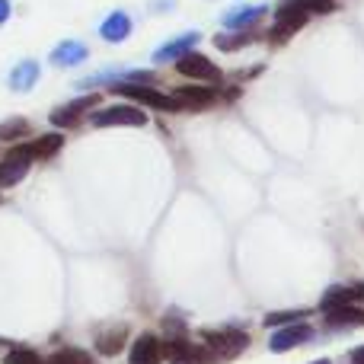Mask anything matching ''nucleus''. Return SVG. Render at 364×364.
Returning a JSON list of instances; mask_svg holds the SVG:
<instances>
[{"instance_id": "1", "label": "nucleus", "mask_w": 364, "mask_h": 364, "mask_svg": "<svg viewBox=\"0 0 364 364\" xmlns=\"http://www.w3.org/2000/svg\"><path fill=\"white\" fill-rule=\"evenodd\" d=\"M201 339H205L208 352H211V358H237L240 352H246V346H250V336L240 333V329H205L201 333Z\"/></svg>"}, {"instance_id": "2", "label": "nucleus", "mask_w": 364, "mask_h": 364, "mask_svg": "<svg viewBox=\"0 0 364 364\" xmlns=\"http://www.w3.org/2000/svg\"><path fill=\"white\" fill-rule=\"evenodd\" d=\"M90 125L93 128H119V125L141 128V125H147V112L138 106H109V109H96L90 115Z\"/></svg>"}, {"instance_id": "3", "label": "nucleus", "mask_w": 364, "mask_h": 364, "mask_svg": "<svg viewBox=\"0 0 364 364\" xmlns=\"http://www.w3.org/2000/svg\"><path fill=\"white\" fill-rule=\"evenodd\" d=\"M112 90L119 96L134 100L138 106H151V109H160V112H179V102L173 100V96L157 93V90H151L147 83H112Z\"/></svg>"}, {"instance_id": "4", "label": "nucleus", "mask_w": 364, "mask_h": 364, "mask_svg": "<svg viewBox=\"0 0 364 364\" xmlns=\"http://www.w3.org/2000/svg\"><path fill=\"white\" fill-rule=\"evenodd\" d=\"M176 70L182 77H188V80H201V83H220V70L214 61H208L205 55H198V51H188V55H182L176 61Z\"/></svg>"}, {"instance_id": "5", "label": "nucleus", "mask_w": 364, "mask_h": 364, "mask_svg": "<svg viewBox=\"0 0 364 364\" xmlns=\"http://www.w3.org/2000/svg\"><path fill=\"white\" fill-rule=\"evenodd\" d=\"M29 166H32L29 151H26V147H13V151L0 160V188L16 186V182L29 173Z\"/></svg>"}, {"instance_id": "6", "label": "nucleus", "mask_w": 364, "mask_h": 364, "mask_svg": "<svg viewBox=\"0 0 364 364\" xmlns=\"http://www.w3.org/2000/svg\"><path fill=\"white\" fill-rule=\"evenodd\" d=\"M310 339H314V326H307V323H288L284 329H278V333L272 336L269 348L275 355H282V352H291V348H297V346H307Z\"/></svg>"}, {"instance_id": "7", "label": "nucleus", "mask_w": 364, "mask_h": 364, "mask_svg": "<svg viewBox=\"0 0 364 364\" xmlns=\"http://www.w3.org/2000/svg\"><path fill=\"white\" fill-rule=\"evenodd\" d=\"M96 106H100V96H96V93L80 96V100L68 102V106H58L55 112H51V125H58V128H70V125H77V122H80L83 115L90 112V109H96Z\"/></svg>"}, {"instance_id": "8", "label": "nucleus", "mask_w": 364, "mask_h": 364, "mask_svg": "<svg viewBox=\"0 0 364 364\" xmlns=\"http://www.w3.org/2000/svg\"><path fill=\"white\" fill-rule=\"evenodd\" d=\"M128 364H164V342L154 333H141L138 339L132 342Z\"/></svg>"}, {"instance_id": "9", "label": "nucleus", "mask_w": 364, "mask_h": 364, "mask_svg": "<svg viewBox=\"0 0 364 364\" xmlns=\"http://www.w3.org/2000/svg\"><path fill=\"white\" fill-rule=\"evenodd\" d=\"M173 100L179 102V109H188V112H201V109H211L218 102V93L211 87H179L173 93Z\"/></svg>"}, {"instance_id": "10", "label": "nucleus", "mask_w": 364, "mask_h": 364, "mask_svg": "<svg viewBox=\"0 0 364 364\" xmlns=\"http://www.w3.org/2000/svg\"><path fill=\"white\" fill-rule=\"evenodd\" d=\"M198 32H186V36H179V38H173V42H166V45H160L157 51H154V61L157 64H166V61H179L182 55H188V51L198 45Z\"/></svg>"}, {"instance_id": "11", "label": "nucleus", "mask_w": 364, "mask_h": 364, "mask_svg": "<svg viewBox=\"0 0 364 364\" xmlns=\"http://www.w3.org/2000/svg\"><path fill=\"white\" fill-rule=\"evenodd\" d=\"M326 314V323L333 329H355L364 326V307H355V304H342V307L333 310H323Z\"/></svg>"}, {"instance_id": "12", "label": "nucleus", "mask_w": 364, "mask_h": 364, "mask_svg": "<svg viewBox=\"0 0 364 364\" xmlns=\"http://www.w3.org/2000/svg\"><path fill=\"white\" fill-rule=\"evenodd\" d=\"M100 36L106 38V42H125V38L132 36V16H128L125 10L109 13L100 26Z\"/></svg>"}, {"instance_id": "13", "label": "nucleus", "mask_w": 364, "mask_h": 364, "mask_svg": "<svg viewBox=\"0 0 364 364\" xmlns=\"http://www.w3.org/2000/svg\"><path fill=\"white\" fill-rule=\"evenodd\" d=\"M90 55V48L83 42H61L55 51L48 55V61L55 68H74V64H83Z\"/></svg>"}, {"instance_id": "14", "label": "nucleus", "mask_w": 364, "mask_h": 364, "mask_svg": "<svg viewBox=\"0 0 364 364\" xmlns=\"http://www.w3.org/2000/svg\"><path fill=\"white\" fill-rule=\"evenodd\" d=\"M36 83H38V61H32V58L19 61L16 68L10 70V90L13 93H29Z\"/></svg>"}, {"instance_id": "15", "label": "nucleus", "mask_w": 364, "mask_h": 364, "mask_svg": "<svg viewBox=\"0 0 364 364\" xmlns=\"http://www.w3.org/2000/svg\"><path fill=\"white\" fill-rule=\"evenodd\" d=\"M125 342H128V326H112V329H106V333H100L96 336V352L100 355H119L122 348H125Z\"/></svg>"}, {"instance_id": "16", "label": "nucleus", "mask_w": 364, "mask_h": 364, "mask_svg": "<svg viewBox=\"0 0 364 364\" xmlns=\"http://www.w3.org/2000/svg\"><path fill=\"white\" fill-rule=\"evenodd\" d=\"M265 6H240V10L224 13V26L227 29H250L256 19H265Z\"/></svg>"}, {"instance_id": "17", "label": "nucleus", "mask_w": 364, "mask_h": 364, "mask_svg": "<svg viewBox=\"0 0 364 364\" xmlns=\"http://www.w3.org/2000/svg\"><path fill=\"white\" fill-rule=\"evenodd\" d=\"M61 147H64L61 134H42V138H36L32 144H26V151H29L32 160H48V157H55Z\"/></svg>"}, {"instance_id": "18", "label": "nucleus", "mask_w": 364, "mask_h": 364, "mask_svg": "<svg viewBox=\"0 0 364 364\" xmlns=\"http://www.w3.org/2000/svg\"><path fill=\"white\" fill-rule=\"evenodd\" d=\"M256 38H259L256 29H230L227 36L214 38V45H218L220 51H237V48H246L250 42H256Z\"/></svg>"}, {"instance_id": "19", "label": "nucleus", "mask_w": 364, "mask_h": 364, "mask_svg": "<svg viewBox=\"0 0 364 364\" xmlns=\"http://www.w3.org/2000/svg\"><path fill=\"white\" fill-rule=\"evenodd\" d=\"M45 364H93V358H90L83 348H61V352H55Z\"/></svg>"}, {"instance_id": "20", "label": "nucleus", "mask_w": 364, "mask_h": 364, "mask_svg": "<svg viewBox=\"0 0 364 364\" xmlns=\"http://www.w3.org/2000/svg\"><path fill=\"white\" fill-rule=\"evenodd\" d=\"M342 304H355L352 288H329L326 294H323L320 307H323V310H333V307H342Z\"/></svg>"}, {"instance_id": "21", "label": "nucleus", "mask_w": 364, "mask_h": 364, "mask_svg": "<svg viewBox=\"0 0 364 364\" xmlns=\"http://www.w3.org/2000/svg\"><path fill=\"white\" fill-rule=\"evenodd\" d=\"M32 128H29V122L26 119H10V122H4L0 125V141H19V138H26Z\"/></svg>"}, {"instance_id": "22", "label": "nucleus", "mask_w": 364, "mask_h": 364, "mask_svg": "<svg viewBox=\"0 0 364 364\" xmlns=\"http://www.w3.org/2000/svg\"><path fill=\"white\" fill-rule=\"evenodd\" d=\"M301 316H307V310H284V314H269L265 326H288V323H301Z\"/></svg>"}, {"instance_id": "23", "label": "nucleus", "mask_w": 364, "mask_h": 364, "mask_svg": "<svg viewBox=\"0 0 364 364\" xmlns=\"http://www.w3.org/2000/svg\"><path fill=\"white\" fill-rule=\"evenodd\" d=\"M4 364H45V361L38 358L32 348H13V352L4 358Z\"/></svg>"}, {"instance_id": "24", "label": "nucleus", "mask_w": 364, "mask_h": 364, "mask_svg": "<svg viewBox=\"0 0 364 364\" xmlns=\"http://www.w3.org/2000/svg\"><path fill=\"white\" fill-rule=\"evenodd\" d=\"M10 19V0H0V23Z\"/></svg>"}, {"instance_id": "25", "label": "nucleus", "mask_w": 364, "mask_h": 364, "mask_svg": "<svg viewBox=\"0 0 364 364\" xmlns=\"http://www.w3.org/2000/svg\"><path fill=\"white\" fill-rule=\"evenodd\" d=\"M352 364H364V346H361V348H355V352H352Z\"/></svg>"}, {"instance_id": "26", "label": "nucleus", "mask_w": 364, "mask_h": 364, "mask_svg": "<svg viewBox=\"0 0 364 364\" xmlns=\"http://www.w3.org/2000/svg\"><path fill=\"white\" fill-rule=\"evenodd\" d=\"M352 294H355V301H364V284H358V288H352Z\"/></svg>"}, {"instance_id": "27", "label": "nucleus", "mask_w": 364, "mask_h": 364, "mask_svg": "<svg viewBox=\"0 0 364 364\" xmlns=\"http://www.w3.org/2000/svg\"><path fill=\"white\" fill-rule=\"evenodd\" d=\"M314 364H329V361H314Z\"/></svg>"}]
</instances>
